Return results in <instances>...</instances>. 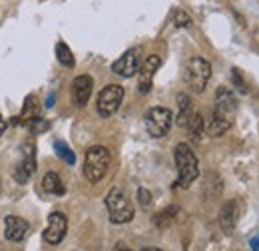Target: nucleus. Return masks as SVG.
I'll return each instance as SVG.
<instances>
[{"instance_id": "1", "label": "nucleus", "mask_w": 259, "mask_h": 251, "mask_svg": "<svg viewBox=\"0 0 259 251\" xmlns=\"http://www.w3.org/2000/svg\"><path fill=\"white\" fill-rule=\"evenodd\" d=\"M178 165V188H190L199 176V161L188 144H178L174 150Z\"/></svg>"}, {"instance_id": "2", "label": "nucleus", "mask_w": 259, "mask_h": 251, "mask_svg": "<svg viewBox=\"0 0 259 251\" xmlns=\"http://www.w3.org/2000/svg\"><path fill=\"white\" fill-rule=\"evenodd\" d=\"M211 78V64L201 56L190 58L184 68V82L194 94H203L207 82Z\"/></svg>"}, {"instance_id": "3", "label": "nucleus", "mask_w": 259, "mask_h": 251, "mask_svg": "<svg viewBox=\"0 0 259 251\" xmlns=\"http://www.w3.org/2000/svg\"><path fill=\"white\" fill-rule=\"evenodd\" d=\"M110 168V152L104 146H92L86 150L84 157V178L92 184L102 182Z\"/></svg>"}, {"instance_id": "4", "label": "nucleus", "mask_w": 259, "mask_h": 251, "mask_svg": "<svg viewBox=\"0 0 259 251\" xmlns=\"http://www.w3.org/2000/svg\"><path fill=\"white\" fill-rule=\"evenodd\" d=\"M106 207H108V216L110 221L116 225L130 223L134 220V207L126 197V191L122 188H112L106 195Z\"/></svg>"}, {"instance_id": "5", "label": "nucleus", "mask_w": 259, "mask_h": 251, "mask_svg": "<svg viewBox=\"0 0 259 251\" xmlns=\"http://www.w3.org/2000/svg\"><path fill=\"white\" fill-rule=\"evenodd\" d=\"M174 124V114L169 108L156 106L146 112V130L152 138H163Z\"/></svg>"}, {"instance_id": "6", "label": "nucleus", "mask_w": 259, "mask_h": 251, "mask_svg": "<svg viewBox=\"0 0 259 251\" xmlns=\"http://www.w3.org/2000/svg\"><path fill=\"white\" fill-rule=\"evenodd\" d=\"M122 100H124V88L118 86V84H108L100 94H98L96 102V110L102 118H110L114 116L120 106H122Z\"/></svg>"}, {"instance_id": "7", "label": "nucleus", "mask_w": 259, "mask_h": 251, "mask_svg": "<svg viewBox=\"0 0 259 251\" xmlns=\"http://www.w3.org/2000/svg\"><path fill=\"white\" fill-rule=\"evenodd\" d=\"M68 229V220L62 212H52L48 216V225L44 229V241L50 245H58L66 235Z\"/></svg>"}, {"instance_id": "8", "label": "nucleus", "mask_w": 259, "mask_h": 251, "mask_svg": "<svg viewBox=\"0 0 259 251\" xmlns=\"http://www.w3.org/2000/svg\"><path fill=\"white\" fill-rule=\"evenodd\" d=\"M36 172V157H34V144L32 142H26L24 144V150H22V161L16 165L14 170V180L18 184H26L32 174Z\"/></svg>"}, {"instance_id": "9", "label": "nucleus", "mask_w": 259, "mask_h": 251, "mask_svg": "<svg viewBox=\"0 0 259 251\" xmlns=\"http://www.w3.org/2000/svg\"><path fill=\"white\" fill-rule=\"evenodd\" d=\"M160 64H162V60H160V56H156V54L148 56V58L144 60V64H140V70H138V74H140L138 90H140L142 94H148V92L152 90V80H154V76H156Z\"/></svg>"}, {"instance_id": "10", "label": "nucleus", "mask_w": 259, "mask_h": 251, "mask_svg": "<svg viewBox=\"0 0 259 251\" xmlns=\"http://www.w3.org/2000/svg\"><path fill=\"white\" fill-rule=\"evenodd\" d=\"M140 70V56H138V50L132 48L128 52H124L116 62L112 64V72L122 76V78H132L136 76Z\"/></svg>"}, {"instance_id": "11", "label": "nucleus", "mask_w": 259, "mask_h": 251, "mask_svg": "<svg viewBox=\"0 0 259 251\" xmlns=\"http://www.w3.org/2000/svg\"><path fill=\"white\" fill-rule=\"evenodd\" d=\"M94 90V80L92 76L88 74H82V76H76L74 82H72V96H74V102L78 108H84L92 96Z\"/></svg>"}, {"instance_id": "12", "label": "nucleus", "mask_w": 259, "mask_h": 251, "mask_svg": "<svg viewBox=\"0 0 259 251\" xmlns=\"http://www.w3.org/2000/svg\"><path fill=\"white\" fill-rule=\"evenodd\" d=\"M28 233V221L18 216H8L4 220V237L8 241H22Z\"/></svg>"}, {"instance_id": "13", "label": "nucleus", "mask_w": 259, "mask_h": 251, "mask_svg": "<svg viewBox=\"0 0 259 251\" xmlns=\"http://www.w3.org/2000/svg\"><path fill=\"white\" fill-rule=\"evenodd\" d=\"M213 110L220 112V114L231 116V118L235 116V112H237V100H235V96H233V92L229 88H220L215 92V108Z\"/></svg>"}, {"instance_id": "14", "label": "nucleus", "mask_w": 259, "mask_h": 251, "mask_svg": "<svg viewBox=\"0 0 259 251\" xmlns=\"http://www.w3.org/2000/svg\"><path fill=\"white\" fill-rule=\"evenodd\" d=\"M237 220H239V203L235 199H229L220 210V225L226 231H231L237 225Z\"/></svg>"}, {"instance_id": "15", "label": "nucleus", "mask_w": 259, "mask_h": 251, "mask_svg": "<svg viewBox=\"0 0 259 251\" xmlns=\"http://www.w3.org/2000/svg\"><path fill=\"white\" fill-rule=\"evenodd\" d=\"M233 126V118L231 116H226V114H220V112H215L213 110V114H211V118H209V122H207V136H211V138H220V136H224L227 130Z\"/></svg>"}, {"instance_id": "16", "label": "nucleus", "mask_w": 259, "mask_h": 251, "mask_svg": "<svg viewBox=\"0 0 259 251\" xmlns=\"http://www.w3.org/2000/svg\"><path fill=\"white\" fill-rule=\"evenodd\" d=\"M42 189L50 195H64V182L62 178L56 174V172H48L44 178H42Z\"/></svg>"}, {"instance_id": "17", "label": "nucleus", "mask_w": 259, "mask_h": 251, "mask_svg": "<svg viewBox=\"0 0 259 251\" xmlns=\"http://www.w3.org/2000/svg\"><path fill=\"white\" fill-rule=\"evenodd\" d=\"M178 108H180V112H178V120L176 122H178L180 128H186L190 118H192V114H194V106H192L190 96L178 94Z\"/></svg>"}, {"instance_id": "18", "label": "nucleus", "mask_w": 259, "mask_h": 251, "mask_svg": "<svg viewBox=\"0 0 259 251\" xmlns=\"http://www.w3.org/2000/svg\"><path fill=\"white\" fill-rule=\"evenodd\" d=\"M36 118H40V108H38V102H36V98H34V96H28V98H26V102H24V106H22L20 122L28 126L32 120H36Z\"/></svg>"}, {"instance_id": "19", "label": "nucleus", "mask_w": 259, "mask_h": 251, "mask_svg": "<svg viewBox=\"0 0 259 251\" xmlns=\"http://www.w3.org/2000/svg\"><path fill=\"white\" fill-rule=\"evenodd\" d=\"M188 132H190V138L194 140V142H201V138H203V118H201V114L199 112H195L192 114V118H190V122H188Z\"/></svg>"}, {"instance_id": "20", "label": "nucleus", "mask_w": 259, "mask_h": 251, "mask_svg": "<svg viewBox=\"0 0 259 251\" xmlns=\"http://www.w3.org/2000/svg\"><path fill=\"white\" fill-rule=\"evenodd\" d=\"M56 58H58V62L62 64V66H66V68H74V64H76L72 50L68 48V44H64V42H58V44H56Z\"/></svg>"}, {"instance_id": "21", "label": "nucleus", "mask_w": 259, "mask_h": 251, "mask_svg": "<svg viewBox=\"0 0 259 251\" xmlns=\"http://www.w3.org/2000/svg\"><path fill=\"white\" fill-rule=\"evenodd\" d=\"M178 212H180V207H176V205H171V207H165V210H162L156 218H154V223L158 225V227H162V229H165L171 221L176 220V216H178Z\"/></svg>"}, {"instance_id": "22", "label": "nucleus", "mask_w": 259, "mask_h": 251, "mask_svg": "<svg viewBox=\"0 0 259 251\" xmlns=\"http://www.w3.org/2000/svg\"><path fill=\"white\" fill-rule=\"evenodd\" d=\"M54 150H56L58 157H60V159H64L68 165H74V163H76V156H74V152H72V150L66 146L64 142L56 140V142H54Z\"/></svg>"}, {"instance_id": "23", "label": "nucleus", "mask_w": 259, "mask_h": 251, "mask_svg": "<svg viewBox=\"0 0 259 251\" xmlns=\"http://www.w3.org/2000/svg\"><path fill=\"white\" fill-rule=\"evenodd\" d=\"M174 24H176L178 28H192L194 20H192V16H190L188 12L176 10V12H174Z\"/></svg>"}, {"instance_id": "24", "label": "nucleus", "mask_w": 259, "mask_h": 251, "mask_svg": "<svg viewBox=\"0 0 259 251\" xmlns=\"http://www.w3.org/2000/svg\"><path fill=\"white\" fill-rule=\"evenodd\" d=\"M138 201H140L144 207H148V205L152 203V193H150V189H146V188L138 189Z\"/></svg>"}, {"instance_id": "25", "label": "nucleus", "mask_w": 259, "mask_h": 251, "mask_svg": "<svg viewBox=\"0 0 259 251\" xmlns=\"http://www.w3.org/2000/svg\"><path fill=\"white\" fill-rule=\"evenodd\" d=\"M231 78H233V84L237 86V90H239L241 94H247V88H245V82L241 80V76H239V70H237V68H233V72H231Z\"/></svg>"}, {"instance_id": "26", "label": "nucleus", "mask_w": 259, "mask_h": 251, "mask_svg": "<svg viewBox=\"0 0 259 251\" xmlns=\"http://www.w3.org/2000/svg\"><path fill=\"white\" fill-rule=\"evenodd\" d=\"M249 245H251V249H259V235H257V237H253V239L249 241Z\"/></svg>"}, {"instance_id": "27", "label": "nucleus", "mask_w": 259, "mask_h": 251, "mask_svg": "<svg viewBox=\"0 0 259 251\" xmlns=\"http://www.w3.org/2000/svg\"><path fill=\"white\" fill-rule=\"evenodd\" d=\"M54 100H56V96H54V94H50V96H48V102H46V108H52V106H54Z\"/></svg>"}, {"instance_id": "28", "label": "nucleus", "mask_w": 259, "mask_h": 251, "mask_svg": "<svg viewBox=\"0 0 259 251\" xmlns=\"http://www.w3.org/2000/svg\"><path fill=\"white\" fill-rule=\"evenodd\" d=\"M4 132H6V120H4L2 116H0V136H2Z\"/></svg>"}]
</instances>
